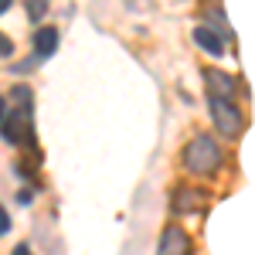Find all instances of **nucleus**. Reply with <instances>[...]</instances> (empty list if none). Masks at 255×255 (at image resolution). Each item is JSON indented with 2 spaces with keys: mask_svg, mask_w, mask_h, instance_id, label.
I'll return each instance as SVG.
<instances>
[{
  "mask_svg": "<svg viewBox=\"0 0 255 255\" xmlns=\"http://www.w3.org/2000/svg\"><path fill=\"white\" fill-rule=\"evenodd\" d=\"M14 106H7V116L0 123V133L7 143H14V146H31L34 143V113H31V106H34V92L27 89V85H17L14 92Z\"/></svg>",
  "mask_w": 255,
  "mask_h": 255,
  "instance_id": "1",
  "label": "nucleus"
},
{
  "mask_svg": "<svg viewBox=\"0 0 255 255\" xmlns=\"http://www.w3.org/2000/svg\"><path fill=\"white\" fill-rule=\"evenodd\" d=\"M184 167L194 177H208L221 167V146L211 136H194L184 150Z\"/></svg>",
  "mask_w": 255,
  "mask_h": 255,
  "instance_id": "2",
  "label": "nucleus"
},
{
  "mask_svg": "<svg viewBox=\"0 0 255 255\" xmlns=\"http://www.w3.org/2000/svg\"><path fill=\"white\" fill-rule=\"evenodd\" d=\"M208 106H211V119H215V126L225 133V136H242V129H245V116L235 109V102L232 99H221V96H208Z\"/></svg>",
  "mask_w": 255,
  "mask_h": 255,
  "instance_id": "3",
  "label": "nucleus"
},
{
  "mask_svg": "<svg viewBox=\"0 0 255 255\" xmlns=\"http://www.w3.org/2000/svg\"><path fill=\"white\" fill-rule=\"evenodd\" d=\"M157 255H191V238L184 228H163Z\"/></svg>",
  "mask_w": 255,
  "mask_h": 255,
  "instance_id": "4",
  "label": "nucleus"
},
{
  "mask_svg": "<svg viewBox=\"0 0 255 255\" xmlns=\"http://www.w3.org/2000/svg\"><path fill=\"white\" fill-rule=\"evenodd\" d=\"M204 85H208V96L228 99L235 92V79H232L228 72H218V68H208V72H204Z\"/></svg>",
  "mask_w": 255,
  "mask_h": 255,
  "instance_id": "5",
  "label": "nucleus"
},
{
  "mask_svg": "<svg viewBox=\"0 0 255 255\" xmlns=\"http://www.w3.org/2000/svg\"><path fill=\"white\" fill-rule=\"evenodd\" d=\"M204 204V194L197 191V187H177L174 191V211L177 215H191Z\"/></svg>",
  "mask_w": 255,
  "mask_h": 255,
  "instance_id": "6",
  "label": "nucleus"
},
{
  "mask_svg": "<svg viewBox=\"0 0 255 255\" xmlns=\"http://www.w3.org/2000/svg\"><path fill=\"white\" fill-rule=\"evenodd\" d=\"M194 44H197V48H204L208 55H215V58L225 55V41L218 38L211 27H194Z\"/></svg>",
  "mask_w": 255,
  "mask_h": 255,
  "instance_id": "7",
  "label": "nucleus"
},
{
  "mask_svg": "<svg viewBox=\"0 0 255 255\" xmlns=\"http://www.w3.org/2000/svg\"><path fill=\"white\" fill-rule=\"evenodd\" d=\"M55 48H58V31L55 27H38L34 31V51H38V58H51Z\"/></svg>",
  "mask_w": 255,
  "mask_h": 255,
  "instance_id": "8",
  "label": "nucleus"
},
{
  "mask_svg": "<svg viewBox=\"0 0 255 255\" xmlns=\"http://www.w3.org/2000/svg\"><path fill=\"white\" fill-rule=\"evenodd\" d=\"M48 3H51V0H27V17L41 20L44 14H48Z\"/></svg>",
  "mask_w": 255,
  "mask_h": 255,
  "instance_id": "9",
  "label": "nucleus"
},
{
  "mask_svg": "<svg viewBox=\"0 0 255 255\" xmlns=\"http://www.w3.org/2000/svg\"><path fill=\"white\" fill-rule=\"evenodd\" d=\"M208 20H211L215 34H218V31H225V34H228V24H225V14H221V10H208ZM218 38H221V34H218Z\"/></svg>",
  "mask_w": 255,
  "mask_h": 255,
  "instance_id": "10",
  "label": "nucleus"
},
{
  "mask_svg": "<svg viewBox=\"0 0 255 255\" xmlns=\"http://www.w3.org/2000/svg\"><path fill=\"white\" fill-rule=\"evenodd\" d=\"M10 51H14V44H10V38H3V34H0V55H10Z\"/></svg>",
  "mask_w": 255,
  "mask_h": 255,
  "instance_id": "11",
  "label": "nucleus"
},
{
  "mask_svg": "<svg viewBox=\"0 0 255 255\" xmlns=\"http://www.w3.org/2000/svg\"><path fill=\"white\" fill-rule=\"evenodd\" d=\"M7 228H10V218H7V211H3V208H0V235H3V232H7Z\"/></svg>",
  "mask_w": 255,
  "mask_h": 255,
  "instance_id": "12",
  "label": "nucleus"
},
{
  "mask_svg": "<svg viewBox=\"0 0 255 255\" xmlns=\"http://www.w3.org/2000/svg\"><path fill=\"white\" fill-rule=\"evenodd\" d=\"M14 255H34V252H31V245L20 242V245H14Z\"/></svg>",
  "mask_w": 255,
  "mask_h": 255,
  "instance_id": "13",
  "label": "nucleus"
},
{
  "mask_svg": "<svg viewBox=\"0 0 255 255\" xmlns=\"http://www.w3.org/2000/svg\"><path fill=\"white\" fill-rule=\"evenodd\" d=\"M3 116H7V99L0 96V123H3Z\"/></svg>",
  "mask_w": 255,
  "mask_h": 255,
  "instance_id": "14",
  "label": "nucleus"
},
{
  "mask_svg": "<svg viewBox=\"0 0 255 255\" xmlns=\"http://www.w3.org/2000/svg\"><path fill=\"white\" fill-rule=\"evenodd\" d=\"M10 3H14V0H0V14H3V10H7Z\"/></svg>",
  "mask_w": 255,
  "mask_h": 255,
  "instance_id": "15",
  "label": "nucleus"
}]
</instances>
